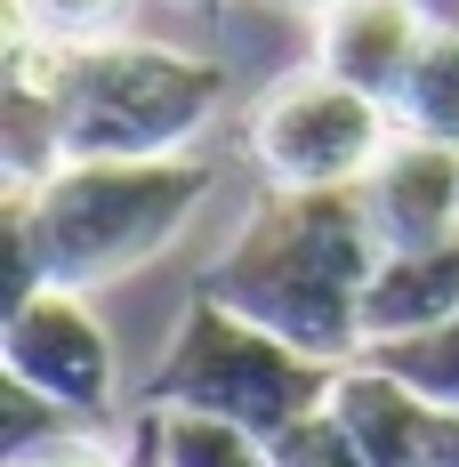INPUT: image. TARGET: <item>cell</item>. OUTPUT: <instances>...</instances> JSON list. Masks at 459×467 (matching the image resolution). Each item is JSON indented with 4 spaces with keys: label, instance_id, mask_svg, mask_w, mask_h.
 <instances>
[{
    "label": "cell",
    "instance_id": "obj_1",
    "mask_svg": "<svg viewBox=\"0 0 459 467\" xmlns=\"http://www.w3.org/2000/svg\"><path fill=\"white\" fill-rule=\"evenodd\" d=\"M379 258L387 250L370 234L363 186H282V202L250 218V234L218 266V298L275 338L339 363L363 338V290Z\"/></svg>",
    "mask_w": 459,
    "mask_h": 467
},
{
    "label": "cell",
    "instance_id": "obj_2",
    "mask_svg": "<svg viewBox=\"0 0 459 467\" xmlns=\"http://www.w3.org/2000/svg\"><path fill=\"white\" fill-rule=\"evenodd\" d=\"M210 193V170L185 153H145V161H65L33 193H8L16 218V298H33V275L57 290H89V282L145 266L153 250H170L185 210Z\"/></svg>",
    "mask_w": 459,
    "mask_h": 467
},
{
    "label": "cell",
    "instance_id": "obj_3",
    "mask_svg": "<svg viewBox=\"0 0 459 467\" xmlns=\"http://www.w3.org/2000/svg\"><path fill=\"white\" fill-rule=\"evenodd\" d=\"M226 97V73L210 57H178L153 41H89L57 57V153L65 161H145V153H178Z\"/></svg>",
    "mask_w": 459,
    "mask_h": 467
},
{
    "label": "cell",
    "instance_id": "obj_4",
    "mask_svg": "<svg viewBox=\"0 0 459 467\" xmlns=\"http://www.w3.org/2000/svg\"><path fill=\"white\" fill-rule=\"evenodd\" d=\"M330 387H339V371L322 355L275 338V330L250 323V315H234L226 298L202 306L178 330L170 371H162V395L170 403L210 411V420H234V427H250V435H266V443H275L282 427H298L307 411H322Z\"/></svg>",
    "mask_w": 459,
    "mask_h": 467
},
{
    "label": "cell",
    "instance_id": "obj_5",
    "mask_svg": "<svg viewBox=\"0 0 459 467\" xmlns=\"http://www.w3.org/2000/svg\"><path fill=\"white\" fill-rule=\"evenodd\" d=\"M387 105L355 81H339L330 65H307L266 89L250 121V153L266 161L275 186H363L387 153Z\"/></svg>",
    "mask_w": 459,
    "mask_h": 467
},
{
    "label": "cell",
    "instance_id": "obj_6",
    "mask_svg": "<svg viewBox=\"0 0 459 467\" xmlns=\"http://www.w3.org/2000/svg\"><path fill=\"white\" fill-rule=\"evenodd\" d=\"M8 371L25 387L57 395L65 411H97L113 395V363H105V338L97 323L73 306V290H33L16 298L8 315Z\"/></svg>",
    "mask_w": 459,
    "mask_h": 467
},
{
    "label": "cell",
    "instance_id": "obj_7",
    "mask_svg": "<svg viewBox=\"0 0 459 467\" xmlns=\"http://www.w3.org/2000/svg\"><path fill=\"white\" fill-rule=\"evenodd\" d=\"M363 210L379 250H435L459 234V145L403 138L379 153V170L363 178Z\"/></svg>",
    "mask_w": 459,
    "mask_h": 467
},
{
    "label": "cell",
    "instance_id": "obj_8",
    "mask_svg": "<svg viewBox=\"0 0 459 467\" xmlns=\"http://www.w3.org/2000/svg\"><path fill=\"white\" fill-rule=\"evenodd\" d=\"M427 16H419L412 0H339V8H322V48L315 65H330L339 81H355L370 89L379 105L403 89V73H412V57L427 48Z\"/></svg>",
    "mask_w": 459,
    "mask_h": 467
},
{
    "label": "cell",
    "instance_id": "obj_9",
    "mask_svg": "<svg viewBox=\"0 0 459 467\" xmlns=\"http://www.w3.org/2000/svg\"><path fill=\"white\" fill-rule=\"evenodd\" d=\"M452 315H459V234L435 250L379 258V275L363 290V338H419Z\"/></svg>",
    "mask_w": 459,
    "mask_h": 467
},
{
    "label": "cell",
    "instance_id": "obj_10",
    "mask_svg": "<svg viewBox=\"0 0 459 467\" xmlns=\"http://www.w3.org/2000/svg\"><path fill=\"white\" fill-rule=\"evenodd\" d=\"M387 121L403 138H435V145H459V25H435L427 48L412 57L403 89L387 97Z\"/></svg>",
    "mask_w": 459,
    "mask_h": 467
},
{
    "label": "cell",
    "instance_id": "obj_11",
    "mask_svg": "<svg viewBox=\"0 0 459 467\" xmlns=\"http://www.w3.org/2000/svg\"><path fill=\"white\" fill-rule=\"evenodd\" d=\"M153 460L162 467H275V443L234 420H210V411H178V420H153Z\"/></svg>",
    "mask_w": 459,
    "mask_h": 467
},
{
    "label": "cell",
    "instance_id": "obj_12",
    "mask_svg": "<svg viewBox=\"0 0 459 467\" xmlns=\"http://www.w3.org/2000/svg\"><path fill=\"white\" fill-rule=\"evenodd\" d=\"M379 371H395L403 387H419L427 403H452L459 411V315L435 323V330H419V338H387Z\"/></svg>",
    "mask_w": 459,
    "mask_h": 467
},
{
    "label": "cell",
    "instance_id": "obj_13",
    "mask_svg": "<svg viewBox=\"0 0 459 467\" xmlns=\"http://www.w3.org/2000/svg\"><path fill=\"white\" fill-rule=\"evenodd\" d=\"M130 8L138 0H8V25H33L57 48H89V41H113L130 25Z\"/></svg>",
    "mask_w": 459,
    "mask_h": 467
},
{
    "label": "cell",
    "instance_id": "obj_14",
    "mask_svg": "<svg viewBox=\"0 0 459 467\" xmlns=\"http://www.w3.org/2000/svg\"><path fill=\"white\" fill-rule=\"evenodd\" d=\"M16 467H130V460H121L113 443H97V435H73V427H65V435L25 443V451H16Z\"/></svg>",
    "mask_w": 459,
    "mask_h": 467
},
{
    "label": "cell",
    "instance_id": "obj_15",
    "mask_svg": "<svg viewBox=\"0 0 459 467\" xmlns=\"http://www.w3.org/2000/svg\"><path fill=\"white\" fill-rule=\"evenodd\" d=\"M290 8H339V0H290Z\"/></svg>",
    "mask_w": 459,
    "mask_h": 467
}]
</instances>
